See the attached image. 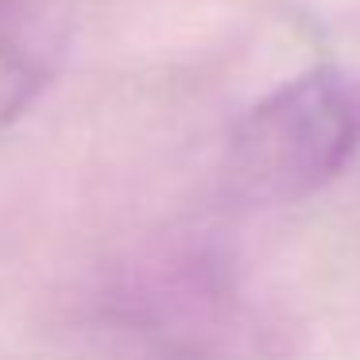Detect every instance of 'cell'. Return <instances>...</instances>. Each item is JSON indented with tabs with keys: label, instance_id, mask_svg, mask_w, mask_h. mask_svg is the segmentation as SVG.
<instances>
[{
	"label": "cell",
	"instance_id": "7a4b0ae2",
	"mask_svg": "<svg viewBox=\"0 0 360 360\" xmlns=\"http://www.w3.org/2000/svg\"><path fill=\"white\" fill-rule=\"evenodd\" d=\"M55 74V39L35 0H0V128L27 112Z\"/></svg>",
	"mask_w": 360,
	"mask_h": 360
},
{
	"label": "cell",
	"instance_id": "6da1fadb",
	"mask_svg": "<svg viewBox=\"0 0 360 360\" xmlns=\"http://www.w3.org/2000/svg\"><path fill=\"white\" fill-rule=\"evenodd\" d=\"M360 143V101L321 66L252 105L225 151V186L248 210H275L318 194Z\"/></svg>",
	"mask_w": 360,
	"mask_h": 360
}]
</instances>
